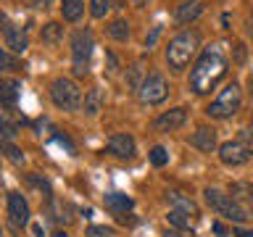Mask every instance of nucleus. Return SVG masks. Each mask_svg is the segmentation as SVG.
Instances as JSON below:
<instances>
[{"mask_svg": "<svg viewBox=\"0 0 253 237\" xmlns=\"http://www.w3.org/2000/svg\"><path fill=\"white\" fill-rule=\"evenodd\" d=\"M106 35H108L111 40H119V42H124V40H129V24H126L124 19L111 21L108 27H106Z\"/></svg>", "mask_w": 253, "mask_h": 237, "instance_id": "20", "label": "nucleus"}, {"mask_svg": "<svg viewBox=\"0 0 253 237\" xmlns=\"http://www.w3.org/2000/svg\"><path fill=\"white\" fill-rule=\"evenodd\" d=\"M235 47H237V50H235V61H237V63H240V61L245 58V50H243V45H240V42H237Z\"/></svg>", "mask_w": 253, "mask_h": 237, "instance_id": "34", "label": "nucleus"}, {"mask_svg": "<svg viewBox=\"0 0 253 237\" xmlns=\"http://www.w3.org/2000/svg\"><path fill=\"white\" fill-rule=\"evenodd\" d=\"M0 150H3V153L11 158V161H16V163H21L24 161V153L16 145H11V140H0Z\"/></svg>", "mask_w": 253, "mask_h": 237, "instance_id": "25", "label": "nucleus"}, {"mask_svg": "<svg viewBox=\"0 0 253 237\" xmlns=\"http://www.w3.org/2000/svg\"><path fill=\"white\" fill-rule=\"evenodd\" d=\"M190 145L203 150V153H211V150L216 148V132H213L211 126H201V129H195V134L190 137Z\"/></svg>", "mask_w": 253, "mask_h": 237, "instance_id": "12", "label": "nucleus"}, {"mask_svg": "<svg viewBox=\"0 0 253 237\" xmlns=\"http://www.w3.org/2000/svg\"><path fill=\"white\" fill-rule=\"evenodd\" d=\"M111 5H114V8H124L126 0H111Z\"/></svg>", "mask_w": 253, "mask_h": 237, "instance_id": "38", "label": "nucleus"}, {"mask_svg": "<svg viewBox=\"0 0 253 237\" xmlns=\"http://www.w3.org/2000/svg\"><path fill=\"white\" fill-rule=\"evenodd\" d=\"M251 145L245 140H229L224 145H219V161L224 166H243L251 158Z\"/></svg>", "mask_w": 253, "mask_h": 237, "instance_id": "8", "label": "nucleus"}, {"mask_svg": "<svg viewBox=\"0 0 253 237\" xmlns=\"http://www.w3.org/2000/svg\"><path fill=\"white\" fill-rule=\"evenodd\" d=\"M19 92H21V84L16 82V79H3V77H0V103H3L5 108L16 106Z\"/></svg>", "mask_w": 253, "mask_h": 237, "instance_id": "14", "label": "nucleus"}, {"mask_svg": "<svg viewBox=\"0 0 253 237\" xmlns=\"http://www.w3.org/2000/svg\"><path fill=\"white\" fill-rule=\"evenodd\" d=\"M0 134H3V140H13L16 134H19V129H16V124H11L8 118L0 114Z\"/></svg>", "mask_w": 253, "mask_h": 237, "instance_id": "28", "label": "nucleus"}, {"mask_svg": "<svg viewBox=\"0 0 253 237\" xmlns=\"http://www.w3.org/2000/svg\"><path fill=\"white\" fill-rule=\"evenodd\" d=\"M198 45H201L198 32H179V35L169 42V47H166V63H169V69L182 71L190 61L195 58Z\"/></svg>", "mask_w": 253, "mask_h": 237, "instance_id": "2", "label": "nucleus"}, {"mask_svg": "<svg viewBox=\"0 0 253 237\" xmlns=\"http://www.w3.org/2000/svg\"><path fill=\"white\" fill-rule=\"evenodd\" d=\"M240 106H243L240 84H237V82H229L224 90L219 92V98L213 100L209 108H206V114H209L211 118H229V116H235L237 111H240Z\"/></svg>", "mask_w": 253, "mask_h": 237, "instance_id": "4", "label": "nucleus"}, {"mask_svg": "<svg viewBox=\"0 0 253 237\" xmlns=\"http://www.w3.org/2000/svg\"><path fill=\"white\" fill-rule=\"evenodd\" d=\"M166 198L171 200V205H174L177 211H182V213H187V216L198 219V205L190 200V198H185L182 193H177V190H169V193H166Z\"/></svg>", "mask_w": 253, "mask_h": 237, "instance_id": "15", "label": "nucleus"}, {"mask_svg": "<svg viewBox=\"0 0 253 237\" xmlns=\"http://www.w3.org/2000/svg\"><path fill=\"white\" fill-rule=\"evenodd\" d=\"M164 237H182V232H177V229H166Z\"/></svg>", "mask_w": 253, "mask_h": 237, "instance_id": "36", "label": "nucleus"}, {"mask_svg": "<svg viewBox=\"0 0 253 237\" xmlns=\"http://www.w3.org/2000/svg\"><path fill=\"white\" fill-rule=\"evenodd\" d=\"M185 121H187V108H171V111H166V114H161L156 118L153 129L156 132H174V129H179Z\"/></svg>", "mask_w": 253, "mask_h": 237, "instance_id": "10", "label": "nucleus"}, {"mask_svg": "<svg viewBox=\"0 0 253 237\" xmlns=\"http://www.w3.org/2000/svg\"><path fill=\"white\" fill-rule=\"evenodd\" d=\"M248 213H251V219H253V198H251V211Z\"/></svg>", "mask_w": 253, "mask_h": 237, "instance_id": "39", "label": "nucleus"}, {"mask_svg": "<svg viewBox=\"0 0 253 237\" xmlns=\"http://www.w3.org/2000/svg\"><path fill=\"white\" fill-rule=\"evenodd\" d=\"M229 195L235 198V200H243V198H253V187L248 182H232L229 185Z\"/></svg>", "mask_w": 253, "mask_h": 237, "instance_id": "22", "label": "nucleus"}, {"mask_svg": "<svg viewBox=\"0 0 253 237\" xmlns=\"http://www.w3.org/2000/svg\"><path fill=\"white\" fill-rule=\"evenodd\" d=\"M100 108H103V90L100 87H92V90H87V95H84V114L98 116Z\"/></svg>", "mask_w": 253, "mask_h": 237, "instance_id": "17", "label": "nucleus"}, {"mask_svg": "<svg viewBox=\"0 0 253 237\" xmlns=\"http://www.w3.org/2000/svg\"><path fill=\"white\" fill-rule=\"evenodd\" d=\"M50 98L61 111H79L82 108V92L71 79H55L50 84Z\"/></svg>", "mask_w": 253, "mask_h": 237, "instance_id": "6", "label": "nucleus"}, {"mask_svg": "<svg viewBox=\"0 0 253 237\" xmlns=\"http://www.w3.org/2000/svg\"><path fill=\"white\" fill-rule=\"evenodd\" d=\"M5 27H8V19H5L3 13H0V32H5Z\"/></svg>", "mask_w": 253, "mask_h": 237, "instance_id": "37", "label": "nucleus"}, {"mask_svg": "<svg viewBox=\"0 0 253 237\" xmlns=\"http://www.w3.org/2000/svg\"><path fill=\"white\" fill-rule=\"evenodd\" d=\"M251 134H253V121H251Z\"/></svg>", "mask_w": 253, "mask_h": 237, "instance_id": "40", "label": "nucleus"}, {"mask_svg": "<svg viewBox=\"0 0 253 237\" xmlns=\"http://www.w3.org/2000/svg\"><path fill=\"white\" fill-rule=\"evenodd\" d=\"M158 35H161V27H153V32H150V37L145 40V47H153V45H156V40H158Z\"/></svg>", "mask_w": 253, "mask_h": 237, "instance_id": "31", "label": "nucleus"}, {"mask_svg": "<svg viewBox=\"0 0 253 237\" xmlns=\"http://www.w3.org/2000/svg\"><path fill=\"white\" fill-rule=\"evenodd\" d=\"M61 13H63V19H66V21H79V19H82V13H84V3H82V0H63Z\"/></svg>", "mask_w": 253, "mask_h": 237, "instance_id": "19", "label": "nucleus"}, {"mask_svg": "<svg viewBox=\"0 0 253 237\" xmlns=\"http://www.w3.org/2000/svg\"><path fill=\"white\" fill-rule=\"evenodd\" d=\"M150 163H153V166H158V169H161V166H166V163H169V153H166V148L156 145L153 150H150Z\"/></svg>", "mask_w": 253, "mask_h": 237, "instance_id": "26", "label": "nucleus"}, {"mask_svg": "<svg viewBox=\"0 0 253 237\" xmlns=\"http://www.w3.org/2000/svg\"><path fill=\"white\" fill-rule=\"evenodd\" d=\"M108 153L116 158H132L134 156V137L132 134H114L108 140Z\"/></svg>", "mask_w": 253, "mask_h": 237, "instance_id": "11", "label": "nucleus"}, {"mask_svg": "<svg viewBox=\"0 0 253 237\" xmlns=\"http://www.w3.org/2000/svg\"><path fill=\"white\" fill-rule=\"evenodd\" d=\"M0 237H3V227H0Z\"/></svg>", "mask_w": 253, "mask_h": 237, "instance_id": "41", "label": "nucleus"}, {"mask_svg": "<svg viewBox=\"0 0 253 237\" xmlns=\"http://www.w3.org/2000/svg\"><path fill=\"white\" fill-rule=\"evenodd\" d=\"M106 61H108V74H114V71L119 69V63H116V55H114V53H106Z\"/></svg>", "mask_w": 253, "mask_h": 237, "instance_id": "32", "label": "nucleus"}, {"mask_svg": "<svg viewBox=\"0 0 253 237\" xmlns=\"http://www.w3.org/2000/svg\"><path fill=\"white\" fill-rule=\"evenodd\" d=\"M227 58L221 55L219 47H206L203 55L195 61L193 71H190V90L195 95H206L216 87L221 79L227 77Z\"/></svg>", "mask_w": 253, "mask_h": 237, "instance_id": "1", "label": "nucleus"}, {"mask_svg": "<svg viewBox=\"0 0 253 237\" xmlns=\"http://www.w3.org/2000/svg\"><path fill=\"white\" fill-rule=\"evenodd\" d=\"M169 221L177 229H190V219H187V213H182V211H177V208H171L169 211Z\"/></svg>", "mask_w": 253, "mask_h": 237, "instance_id": "27", "label": "nucleus"}, {"mask_svg": "<svg viewBox=\"0 0 253 237\" xmlns=\"http://www.w3.org/2000/svg\"><path fill=\"white\" fill-rule=\"evenodd\" d=\"M61 35H63V27H61V24H55V21H50V24H45V27H42V42H47V45H58Z\"/></svg>", "mask_w": 253, "mask_h": 237, "instance_id": "21", "label": "nucleus"}, {"mask_svg": "<svg viewBox=\"0 0 253 237\" xmlns=\"http://www.w3.org/2000/svg\"><path fill=\"white\" fill-rule=\"evenodd\" d=\"M53 3H55V0H35V3H32V5H35L37 11H47V8H50Z\"/></svg>", "mask_w": 253, "mask_h": 237, "instance_id": "33", "label": "nucleus"}, {"mask_svg": "<svg viewBox=\"0 0 253 237\" xmlns=\"http://www.w3.org/2000/svg\"><path fill=\"white\" fill-rule=\"evenodd\" d=\"M3 35H5V45L11 47L13 53H24V50H27V45H29V42H27V32H24L21 27H16V24H8Z\"/></svg>", "mask_w": 253, "mask_h": 237, "instance_id": "13", "label": "nucleus"}, {"mask_svg": "<svg viewBox=\"0 0 253 237\" xmlns=\"http://www.w3.org/2000/svg\"><path fill=\"white\" fill-rule=\"evenodd\" d=\"M8 69H16V58H11V55L0 47V71H8Z\"/></svg>", "mask_w": 253, "mask_h": 237, "instance_id": "29", "label": "nucleus"}, {"mask_svg": "<svg viewBox=\"0 0 253 237\" xmlns=\"http://www.w3.org/2000/svg\"><path fill=\"white\" fill-rule=\"evenodd\" d=\"M203 11V5H201V0H185L179 8H177V21L179 24H187V21H195L198 16H201Z\"/></svg>", "mask_w": 253, "mask_h": 237, "instance_id": "16", "label": "nucleus"}, {"mask_svg": "<svg viewBox=\"0 0 253 237\" xmlns=\"http://www.w3.org/2000/svg\"><path fill=\"white\" fill-rule=\"evenodd\" d=\"M106 205H108L114 213H126L134 203H132V198H126L124 193H108V195H106Z\"/></svg>", "mask_w": 253, "mask_h": 237, "instance_id": "18", "label": "nucleus"}, {"mask_svg": "<svg viewBox=\"0 0 253 237\" xmlns=\"http://www.w3.org/2000/svg\"><path fill=\"white\" fill-rule=\"evenodd\" d=\"M206 203L211 205V211L213 213H219V216H224L229 221H237V224H243V221H248L251 219V213L240 205V200H235L232 195H227V193H221V190L216 187H206Z\"/></svg>", "mask_w": 253, "mask_h": 237, "instance_id": "3", "label": "nucleus"}, {"mask_svg": "<svg viewBox=\"0 0 253 237\" xmlns=\"http://www.w3.org/2000/svg\"><path fill=\"white\" fill-rule=\"evenodd\" d=\"M108 8H114L111 0H90V16L92 19H103V16L108 13Z\"/></svg>", "mask_w": 253, "mask_h": 237, "instance_id": "24", "label": "nucleus"}, {"mask_svg": "<svg viewBox=\"0 0 253 237\" xmlns=\"http://www.w3.org/2000/svg\"><path fill=\"white\" fill-rule=\"evenodd\" d=\"M137 95L145 106H158V103H164L169 98V82H166L164 74H148L142 79Z\"/></svg>", "mask_w": 253, "mask_h": 237, "instance_id": "7", "label": "nucleus"}, {"mask_svg": "<svg viewBox=\"0 0 253 237\" xmlns=\"http://www.w3.org/2000/svg\"><path fill=\"white\" fill-rule=\"evenodd\" d=\"M90 237H114L111 227H90Z\"/></svg>", "mask_w": 253, "mask_h": 237, "instance_id": "30", "label": "nucleus"}, {"mask_svg": "<svg viewBox=\"0 0 253 237\" xmlns=\"http://www.w3.org/2000/svg\"><path fill=\"white\" fill-rule=\"evenodd\" d=\"M92 47H95V37L90 29H77L71 35V55H74V74L77 77L87 74V61L92 55Z\"/></svg>", "mask_w": 253, "mask_h": 237, "instance_id": "5", "label": "nucleus"}, {"mask_svg": "<svg viewBox=\"0 0 253 237\" xmlns=\"http://www.w3.org/2000/svg\"><path fill=\"white\" fill-rule=\"evenodd\" d=\"M142 79H145V77H142V66H140V63H134V66L129 69V74H126V87L137 92L140 84H142Z\"/></svg>", "mask_w": 253, "mask_h": 237, "instance_id": "23", "label": "nucleus"}, {"mask_svg": "<svg viewBox=\"0 0 253 237\" xmlns=\"http://www.w3.org/2000/svg\"><path fill=\"white\" fill-rule=\"evenodd\" d=\"M8 213L16 227H27L29 224V203L21 193H8Z\"/></svg>", "mask_w": 253, "mask_h": 237, "instance_id": "9", "label": "nucleus"}, {"mask_svg": "<svg viewBox=\"0 0 253 237\" xmlns=\"http://www.w3.org/2000/svg\"><path fill=\"white\" fill-rule=\"evenodd\" d=\"M235 237H253V232H251V229H243V227H237V229H235Z\"/></svg>", "mask_w": 253, "mask_h": 237, "instance_id": "35", "label": "nucleus"}]
</instances>
